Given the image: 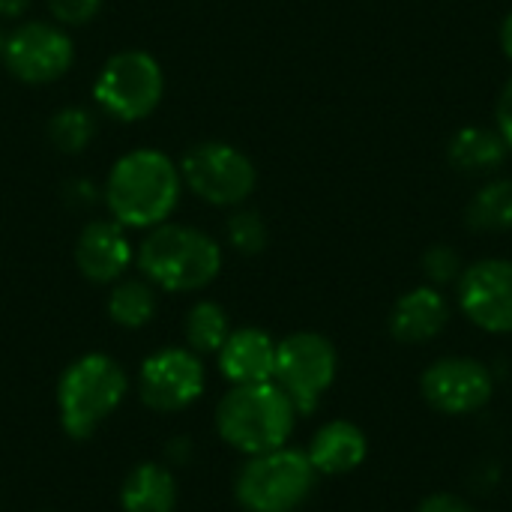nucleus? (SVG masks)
<instances>
[{
  "mask_svg": "<svg viewBox=\"0 0 512 512\" xmlns=\"http://www.w3.org/2000/svg\"><path fill=\"white\" fill-rule=\"evenodd\" d=\"M180 168L162 150L141 147L120 156L105 180V204L123 228H156L180 201Z\"/></svg>",
  "mask_w": 512,
  "mask_h": 512,
  "instance_id": "f257e3e1",
  "label": "nucleus"
},
{
  "mask_svg": "<svg viewBox=\"0 0 512 512\" xmlns=\"http://www.w3.org/2000/svg\"><path fill=\"white\" fill-rule=\"evenodd\" d=\"M135 261L150 285L171 294H189L207 288L219 276L222 249L201 228L162 222L141 240Z\"/></svg>",
  "mask_w": 512,
  "mask_h": 512,
  "instance_id": "f03ea898",
  "label": "nucleus"
},
{
  "mask_svg": "<svg viewBox=\"0 0 512 512\" xmlns=\"http://www.w3.org/2000/svg\"><path fill=\"white\" fill-rule=\"evenodd\" d=\"M297 423L294 402L276 381L237 384L216 405V432L237 453L258 456L288 444Z\"/></svg>",
  "mask_w": 512,
  "mask_h": 512,
  "instance_id": "7ed1b4c3",
  "label": "nucleus"
},
{
  "mask_svg": "<svg viewBox=\"0 0 512 512\" xmlns=\"http://www.w3.org/2000/svg\"><path fill=\"white\" fill-rule=\"evenodd\" d=\"M129 378L108 354H84L72 360L57 381L60 426L72 441H87L126 399Z\"/></svg>",
  "mask_w": 512,
  "mask_h": 512,
  "instance_id": "20e7f679",
  "label": "nucleus"
},
{
  "mask_svg": "<svg viewBox=\"0 0 512 512\" xmlns=\"http://www.w3.org/2000/svg\"><path fill=\"white\" fill-rule=\"evenodd\" d=\"M318 471L303 450L279 447L249 456L240 468L234 495L246 512H294L315 489Z\"/></svg>",
  "mask_w": 512,
  "mask_h": 512,
  "instance_id": "39448f33",
  "label": "nucleus"
},
{
  "mask_svg": "<svg viewBox=\"0 0 512 512\" xmlns=\"http://www.w3.org/2000/svg\"><path fill=\"white\" fill-rule=\"evenodd\" d=\"M162 93H165L162 66L153 54L141 48H126L111 54L93 84V96L99 108L120 123H135L153 114L156 105L162 102Z\"/></svg>",
  "mask_w": 512,
  "mask_h": 512,
  "instance_id": "423d86ee",
  "label": "nucleus"
},
{
  "mask_svg": "<svg viewBox=\"0 0 512 512\" xmlns=\"http://www.w3.org/2000/svg\"><path fill=\"white\" fill-rule=\"evenodd\" d=\"M177 168L183 186L213 207L243 204L258 183L252 159L228 141H201L189 147Z\"/></svg>",
  "mask_w": 512,
  "mask_h": 512,
  "instance_id": "0eeeda50",
  "label": "nucleus"
},
{
  "mask_svg": "<svg viewBox=\"0 0 512 512\" xmlns=\"http://www.w3.org/2000/svg\"><path fill=\"white\" fill-rule=\"evenodd\" d=\"M339 357L327 336L321 333H291L276 342V369L273 381L294 402L297 414H312L321 396L336 381Z\"/></svg>",
  "mask_w": 512,
  "mask_h": 512,
  "instance_id": "6e6552de",
  "label": "nucleus"
},
{
  "mask_svg": "<svg viewBox=\"0 0 512 512\" xmlns=\"http://www.w3.org/2000/svg\"><path fill=\"white\" fill-rule=\"evenodd\" d=\"M207 390V372L192 348H159L138 369V396L156 414H177Z\"/></svg>",
  "mask_w": 512,
  "mask_h": 512,
  "instance_id": "1a4fd4ad",
  "label": "nucleus"
},
{
  "mask_svg": "<svg viewBox=\"0 0 512 512\" xmlns=\"http://www.w3.org/2000/svg\"><path fill=\"white\" fill-rule=\"evenodd\" d=\"M3 66L12 78L24 84H51L60 81L75 63V45L69 33L57 24L27 21L6 33L0 45Z\"/></svg>",
  "mask_w": 512,
  "mask_h": 512,
  "instance_id": "9d476101",
  "label": "nucleus"
},
{
  "mask_svg": "<svg viewBox=\"0 0 512 512\" xmlns=\"http://www.w3.org/2000/svg\"><path fill=\"white\" fill-rule=\"evenodd\" d=\"M459 306L474 327L498 336L512 333V261L483 258L462 270Z\"/></svg>",
  "mask_w": 512,
  "mask_h": 512,
  "instance_id": "9b49d317",
  "label": "nucleus"
},
{
  "mask_svg": "<svg viewBox=\"0 0 512 512\" xmlns=\"http://www.w3.org/2000/svg\"><path fill=\"white\" fill-rule=\"evenodd\" d=\"M423 396L426 402L450 417L459 414H474L483 405H489L492 393H495V381L492 372L471 357H444L435 360L426 372H423Z\"/></svg>",
  "mask_w": 512,
  "mask_h": 512,
  "instance_id": "f8f14e48",
  "label": "nucleus"
},
{
  "mask_svg": "<svg viewBox=\"0 0 512 512\" xmlns=\"http://www.w3.org/2000/svg\"><path fill=\"white\" fill-rule=\"evenodd\" d=\"M75 267L93 285H114L129 270L135 249L126 228L114 219H93L75 240Z\"/></svg>",
  "mask_w": 512,
  "mask_h": 512,
  "instance_id": "ddd939ff",
  "label": "nucleus"
},
{
  "mask_svg": "<svg viewBox=\"0 0 512 512\" xmlns=\"http://www.w3.org/2000/svg\"><path fill=\"white\" fill-rule=\"evenodd\" d=\"M219 372L225 381L237 384H264L273 381L276 369V342L261 327H240L231 330L225 345L216 354Z\"/></svg>",
  "mask_w": 512,
  "mask_h": 512,
  "instance_id": "4468645a",
  "label": "nucleus"
},
{
  "mask_svg": "<svg viewBox=\"0 0 512 512\" xmlns=\"http://www.w3.org/2000/svg\"><path fill=\"white\" fill-rule=\"evenodd\" d=\"M450 324V306L435 285L411 288L390 312V333L405 345L432 342Z\"/></svg>",
  "mask_w": 512,
  "mask_h": 512,
  "instance_id": "2eb2a0df",
  "label": "nucleus"
},
{
  "mask_svg": "<svg viewBox=\"0 0 512 512\" xmlns=\"http://www.w3.org/2000/svg\"><path fill=\"white\" fill-rule=\"evenodd\" d=\"M366 453H369V441L363 429L354 426L351 420L324 423L306 450L312 468L324 477H342L357 471L366 462Z\"/></svg>",
  "mask_w": 512,
  "mask_h": 512,
  "instance_id": "dca6fc26",
  "label": "nucleus"
},
{
  "mask_svg": "<svg viewBox=\"0 0 512 512\" xmlns=\"http://www.w3.org/2000/svg\"><path fill=\"white\" fill-rule=\"evenodd\" d=\"M123 512H174L177 510V480L162 462L135 465L120 486Z\"/></svg>",
  "mask_w": 512,
  "mask_h": 512,
  "instance_id": "f3484780",
  "label": "nucleus"
},
{
  "mask_svg": "<svg viewBox=\"0 0 512 512\" xmlns=\"http://www.w3.org/2000/svg\"><path fill=\"white\" fill-rule=\"evenodd\" d=\"M507 141L498 129L486 126H465L459 129L447 144V159L462 174H486L504 165L507 159Z\"/></svg>",
  "mask_w": 512,
  "mask_h": 512,
  "instance_id": "a211bd4d",
  "label": "nucleus"
},
{
  "mask_svg": "<svg viewBox=\"0 0 512 512\" xmlns=\"http://www.w3.org/2000/svg\"><path fill=\"white\" fill-rule=\"evenodd\" d=\"M156 315V294L147 279H120L108 294V318L123 330H141Z\"/></svg>",
  "mask_w": 512,
  "mask_h": 512,
  "instance_id": "6ab92c4d",
  "label": "nucleus"
},
{
  "mask_svg": "<svg viewBox=\"0 0 512 512\" xmlns=\"http://www.w3.org/2000/svg\"><path fill=\"white\" fill-rule=\"evenodd\" d=\"M465 222L483 234H501L512 228V180L486 183L465 210Z\"/></svg>",
  "mask_w": 512,
  "mask_h": 512,
  "instance_id": "aec40b11",
  "label": "nucleus"
},
{
  "mask_svg": "<svg viewBox=\"0 0 512 512\" xmlns=\"http://www.w3.org/2000/svg\"><path fill=\"white\" fill-rule=\"evenodd\" d=\"M186 348H192L198 357L204 354H219V348L225 345V339L231 336V321L228 312L213 303V300H201L186 312Z\"/></svg>",
  "mask_w": 512,
  "mask_h": 512,
  "instance_id": "412c9836",
  "label": "nucleus"
},
{
  "mask_svg": "<svg viewBox=\"0 0 512 512\" xmlns=\"http://www.w3.org/2000/svg\"><path fill=\"white\" fill-rule=\"evenodd\" d=\"M93 135H96V117L81 105H66L54 111L48 120V138L60 153H69V156L84 153Z\"/></svg>",
  "mask_w": 512,
  "mask_h": 512,
  "instance_id": "4be33fe9",
  "label": "nucleus"
},
{
  "mask_svg": "<svg viewBox=\"0 0 512 512\" xmlns=\"http://www.w3.org/2000/svg\"><path fill=\"white\" fill-rule=\"evenodd\" d=\"M228 243L240 252V255H258L267 249V222L261 219L258 210H237L228 216Z\"/></svg>",
  "mask_w": 512,
  "mask_h": 512,
  "instance_id": "5701e85b",
  "label": "nucleus"
},
{
  "mask_svg": "<svg viewBox=\"0 0 512 512\" xmlns=\"http://www.w3.org/2000/svg\"><path fill=\"white\" fill-rule=\"evenodd\" d=\"M423 273L429 276V282L438 288V285H450V282H459L462 276V258L453 246H432L426 255H423Z\"/></svg>",
  "mask_w": 512,
  "mask_h": 512,
  "instance_id": "b1692460",
  "label": "nucleus"
},
{
  "mask_svg": "<svg viewBox=\"0 0 512 512\" xmlns=\"http://www.w3.org/2000/svg\"><path fill=\"white\" fill-rule=\"evenodd\" d=\"M51 15L66 27H81L93 21L102 9V0H48Z\"/></svg>",
  "mask_w": 512,
  "mask_h": 512,
  "instance_id": "393cba45",
  "label": "nucleus"
},
{
  "mask_svg": "<svg viewBox=\"0 0 512 512\" xmlns=\"http://www.w3.org/2000/svg\"><path fill=\"white\" fill-rule=\"evenodd\" d=\"M495 120H498V132L507 141L512 150V78L504 84L501 96H498V108H495Z\"/></svg>",
  "mask_w": 512,
  "mask_h": 512,
  "instance_id": "a878e982",
  "label": "nucleus"
},
{
  "mask_svg": "<svg viewBox=\"0 0 512 512\" xmlns=\"http://www.w3.org/2000/svg\"><path fill=\"white\" fill-rule=\"evenodd\" d=\"M417 512H474L468 507V501L456 498V495H447V492H438V495H429Z\"/></svg>",
  "mask_w": 512,
  "mask_h": 512,
  "instance_id": "bb28decb",
  "label": "nucleus"
},
{
  "mask_svg": "<svg viewBox=\"0 0 512 512\" xmlns=\"http://www.w3.org/2000/svg\"><path fill=\"white\" fill-rule=\"evenodd\" d=\"M27 6H30V0H0V18H18V15H24Z\"/></svg>",
  "mask_w": 512,
  "mask_h": 512,
  "instance_id": "cd10ccee",
  "label": "nucleus"
},
{
  "mask_svg": "<svg viewBox=\"0 0 512 512\" xmlns=\"http://www.w3.org/2000/svg\"><path fill=\"white\" fill-rule=\"evenodd\" d=\"M501 48H504V54L512 60V12L504 18V24H501Z\"/></svg>",
  "mask_w": 512,
  "mask_h": 512,
  "instance_id": "c85d7f7f",
  "label": "nucleus"
},
{
  "mask_svg": "<svg viewBox=\"0 0 512 512\" xmlns=\"http://www.w3.org/2000/svg\"><path fill=\"white\" fill-rule=\"evenodd\" d=\"M3 39H6V33H3V27H0V45H3Z\"/></svg>",
  "mask_w": 512,
  "mask_h": 512,
  "instance_id": "c756f323",
  "label": "nucleus"
},
{
  "mask_svg": "<svg viewBox=\"0 0 512 512\" xmlns=\"http://www.w3.org/2000/svg\"><path fill=\"white\" fill-rule=\"evenodd\" d=\"M39 512H48V510H39Z\"/></svg>",
  "mask_w": 512,
  "mask_h": 512,
  "instance_id": "7c9ffc66",
  "label": "nucleus"
}]
</instances>
